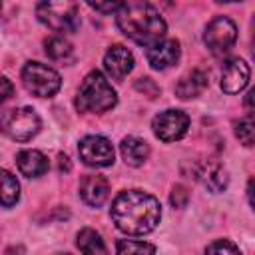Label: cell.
Wrapping results in <instances>:
<instances>
[{"label":"cell","mask_w":255,"mask_h":255,"mask_svg":"<svg viewBox=\"0 0 255 255\" xmlns=\"http://www.w3.org/2000/svg\"><path fill=\"white\" fill-rule=\"evenodd\" d=\"M76 245H78V249H80L84 255H108V249H106L104 239H102L100 233L94 231L92 227H86V229H82V231L78 233Z\"/></svg>","instance_id":"18"},{"label":"cell","mask_w":255,"mask_h":255,"mask_svg":"<svg viewBox=\"0 0 255 255\" xmlns=\"http://www.w3.org/2000/svg\"><path fill=\"white\" fill-rule=\"evenodd\" d=\"M135 90H137V92H143L147 98H155V96L159 94V88L155 86V82H153L151 78H139V80L135 82Z\"/></svg>","instance_id":"25"},{"label":"cell","mask_w":255,"mask_h":255,"mask_svg":"<svg viewBox=\"0 0 255 255\" xmlns=\"http://www.w3.org/2000/svg\"><path fill=\"white\" fill-rule=\"evenodd\" d=\"M118 255H155V247L143 241L122 239L118 241Z\"/></svg>","instance_id":"21"},{"label":"cell","mask_w":255,"mask_h":255,"mask_svg":"<svg viewBox=\"0 0 255 255\" xmlns=\"http://www.w3.org/2000/svg\"><path fill=\"white\" fill-rule=\"evenodd\" d=\"M16 165L26 177H40L48 171V157L38 149H22L16 155Z\"/></svg>","instance_id":"15"},{"label":"cell","mask_w":255,"mask_h":255,"mask_svg":"<svg viewBox=\"0 0 255 255\" xmlns=\"http://www.w3.org/2000/svg\"><path fill=\"white\" fill-rule=\"evenodd\" d=\"M110 215L120 231L128 235H143L157 227L161 217V205L151 193L129 189L122 191L114 199Z\"/></svg>","instance_id":"1"},{"label":"cell","mask_w":255,"mask_h":255,"mask_svg":"<svg viewBox=\"0 0 255 255\" xmlns=\"http://www.w3.org/2000/svg\"><path fill=\"white\" fill-rule=\"evenodd\" d=\"M249 66L239 58H231L225 62L221 72V90L225 94H239L249 84Z\"/></svg>","instance_id":"11"},{"label":"cell","mask_w":255,"mask_h":255,"mask_svg":"<svg viewBox=\"0 0 255 255\" xmlns=\"http://www.w3.org/2000/svg\"><path fill=\"white\" fill-rule=\"evenodd\" d=\"M193 177L199 179L209 191L213 193H219L227 187V171L225 167L219 163V161H213V159H207V161H199V163H193Z\"/></svg>","instance_id":"10"},{"label":"cell","mask_w":255,"mask_h":255,"mask_svg":"<svg viewBox=\"0 0 255 255\" xmlns=\"http://www.w3.org/2000/svg\"><path fill=\"white\" fill-rule=\"evenodd\" d=\"M20 197V185H18V179L6 171V169H0V205L4 207H12Z\"/></svg>","instance_id":"20"},{"label":"cell","mask_w":255,"mask_h":255,"mask_svg":"<svg viewBox=\"0 0 255 255\" xmlns=\"http://www.w3.org/2000/svg\"><path fill=\"white\" fill-rule=\"evenodd\" d=\"M80 195L88 205L100 207L110 195V181L104 175H84L80 181Z\"/></svg>","instance_id":"14"},{"label":"cell","mask_w":255,"mask_h":255,"mask_svg":"<svg viewBox=\"0 0 255 255\" xmlns=\"http://www.w3.org/2000/svg\"><path fill=\"white\" fill-rule=\"evenodd\" d=\"M22 82L26 90L38 98H50L62 86L60 74L54 68L40 64V62H28L22 68Z\"/></svg>","instance_id":"6"},{"label":"cell","mask_w":255,"mask_h":255,"mask_svg":"<svg viewBox=\"0 0 255 255\" xmlns=\"http://www.w3.org/2000/svg\"><path fill=\"white\" fill-rule=\"evenodd\" d=\"M235 40H237V26L227 16L213 18L207 24L205 34H203V42L207 44L209 52L215 54V56H221L227 50H231L233 44H235Z\"/></svg>","instance_id":"7"},{"label":"cell","mask_w":255,"mask_h":255,"mask_svg":"<svg viewBox=\"0 0 255 255\" xmlns=\"http://www.w3.org/2000/svg\"><path fill=\"white\" fill-rule=\"evenodd\" d=\"M0 10H2V4H0Z\"/></svg>","instance_id":"31"},{"label":"cell","mask_w":255,"mask_h":255,"mask_svg":"<svg viewBox=\"0 0 255 255\" xmlns=\"http://www.w3.org/2000/svg\"><path fill=\"white\" fill-rule=\"evenodd\" d=\"M235 135L239 137V141L243 145H247V147L253 145V120H251V116H247L235 124Z\"/></svg>","instance_id":"22"},{"label":"cell","mask_w":255,"mask_h":255,"mask_svg":"<svg viewBox=\"0 0 255 255\" xmlns=\"http://www.w3.org/2000/svg\"><path fill=\"white\" fill-rule=\"evenodd\" d=\"M78 151L86 165L108 167L114 163V145L104 135H86L80 141Z\"/></svg>","instance_id":"9"},{"label":"cell","mask_w":255,"mask_h":255,"mask_svg":"<svg viewBox=\"0 0 255 255\" xmlns=\"http://www.w3.org/2000/svg\"><path fill=\"white\" fill-rule=\"evenodd\" d=\"M116 102H118V98H116L114 88L98 70L90 72L84 78V82L78 90V96H76L78 112H90V114L108 112L116 106Z\"/></svg>","instance_id":"3"},{"label":"cell","mask_w":255,"mask_h":255,"mask_svg":"<svg viewBox=\"0 0 255 255\" xmlns=\"http://www.w3.org/2000/svg\"><path fill=\"white\" fill-rule=\"evenodd\" d=\"M94 10H98V12H118L120 10V6H122V2H110V4H90Z\"/></svg>","instance_id":"27"},{"label":"cell","mask_w":255,"mask_h":255,"mask_svg":"<svg viewBox=\"0 0 255 255\" xmlns=\"http://www.w3.org/2000/svg\"><path fill=\"white\" fill-rule=\"evenodd\" d=\"M62 169H66V171L70 169V161H68L66 155H60V171H62Z\"/></svg>","instance_id":"28"},{"label":"cell","mask_w":255,"mask_h":255,"mask_svg":"<svg viewBox=\"0 0 255 255\" xmlns=\"http://www.w3.org/2000/svg\"><path fill=\"white\" fill-rule=\"evenodd\" d=\"M151 128H153V133L161 141H165V143L177 141L187 133L189 116L181 110H165V112H161L153 118Z\"/></svg>","instance_id":"8"},{"label":"cell","mask_w":255,"mask_h":255,"mask_svg":"<svg viewBox=\"0 0 255 255\" xmlns=\"http://www.w3.org/2000/svg\"><path fill=\"white\" fill-rule=\"evenodd\" d=\"M0 129L14 141H28L40 131V118L32 108H14L0 118Z\"/></svg>","instance_id":"5"},{"label":"cell","mask_w":255,"mask_h":255,"mask_svg":"<svg viewBox=\"0 0 255 255\" xmlns=\"http://www.w3.org/2000/svg\"><path fill=\"white\" fill-rule=\"evenodd\" d=\"M179 42L177 40H159L147 48V62L153 70H165L179 60Z\"/></svg>","instance_id":"13"},{"label":"cell","mask_w":255,"mask_h":255,"mask_svg":"<svg viewBox=\"0 0 255 255\" xmlns=\"http://www.w3.org/2000/svg\"><path fill=\"white\" fill-rule=\"evenodd\" d=\"M205 255H241L239 247L227 239H219V241H213L207 249H205Z\"/></svg>","instance_id":"23"},{"label":"cell","mask_w":255,"mask_h":255,"mask_svg":"<svg viewBox=\"0 0 255 255\" xmlns=\"http://www.w3.org/2000/svg\"><path fill=\"white\" fill-rule=\"evenodd\" d=\"M58 255H68V253H58Z\"/></svg>","instance_id":"30"},{"label":"cell","mask_w":255,"mask_h":255,"mask_svg":"<svg viewBox=\"0 0 255 255\" xmlns=\"http://www.w3.org/2000/svg\"><path fill=\"white\" fill-rule=\"evenodd\" d=\"M205 88H207V74L203 70H191L177 82L175 94L181 100H189V98H197Z\"/></svg>","instance_id":"16"},{"label":"cell","mask_w":255,"mask_h":255,"mask_svg":"<svg viewBox=\"0 0 255 255\" xmlns=\"http://www.w3.org/2000/svg\"><path fill=\"white\" fill-rule=\"evenodd\" d=\"M169 201H171V205H173V207L181 209V207H185V205H187V201H189V191H187L183 185H175V187L171 189Z\"/></svg>","instance_id":"24"},{"label":"cell","mask_w":255,"mask_h":255,"mask_svg":"<svg viewBox=\"0 0 255 255\" xmlns=\"http://www.w3.org/2000/svg\"><path fill=\"white\" fill-rule=\"evenodd\" d=\"M120 151H122L124 161H126L128 165H131V167H139V165L147 159V155H149L147 143H145L143 139L135 137V135L124 137L122 143H120Z\"/></svg>","instance_id":"17"},{"label":"cell","mask_w":255,"mask_h":255,"mask_svg":"<svg viewBox=\"0 0 255 255\" xmlns=\"http://www.w3.org/2000/svg\"><path fill=\"white\" fill-rule=\"evenodd\" d=\"M251 100H253V92H249V94H247V100H245V104H247L249 110H251Z\"/></svg>","instance_id":"29"},{"label":"cell","mask_w":255,"mask_h":255,"mask_svg":"<svg viewBox=\"0 0 255 255\" xmlns=\"http://www.w3.org/2000/svg\"><path fill=\"white\" fill-rule=\"evenodd\" d=\"M36 14L38 20L54 32L72 34L80 26V10L74 2H40Z\"/></svg>","instance_id":"4"},{"label":"cell","mask_w":255,"mask_h":255,"mask_svg":"<svg viewBox=\"0 0 255 255\" xmlns=\"http://www.w3.org/2000/svg\"><path fill=\"white\" fill-rule=\"evenodd\" d=\"M104 68H106V74L112 80L122 82L133 70V56L128 48H124L120 44L112 46L104 56Z\"/></svg>","instance_id":"12"},{"label":"cell","mask_w":255,"mask_h":255,"mask_svg":"<svg viewBox=\"0 0 255 255\" xmlns=\"http://www.w3.org/2000/svg\"><path fill=\"white\" fill-rule=\"evenodd\" d=\"M12 92H14L12 82H10V80H6L4 76H0V104H2V102H6V100L12 96Z\"/></svg>","instance_id":"26"},{"label":"cell","mask_w":255,"mask_h":255,"mask_svg":"<svg viewBox=\"0 0 255 255\" xmlns=\"http://www.w3.org/2000/svg\"><path fill=\"white\" fill-rule=\"evenodd\" d=\"M44 50H46V56L54 62H70L72 56H74V48L72 44L62 38V36H52L44 42Z\"/></svg>","instance_id":"19"},{"label":"cell","mask_w":255,"mask_h":255,"mask_svg":"<svg viewBox=\"0 0 255 255\" xmlns=\"http://www.w3.org/2000/svg\"><path fill=\"white\" fill-rule=\"evenodd\" d=\"M118 28L139 46H153L165 34V20L147 2H122Z\"/></svg>","instance_id":"2"}]
</instances>
